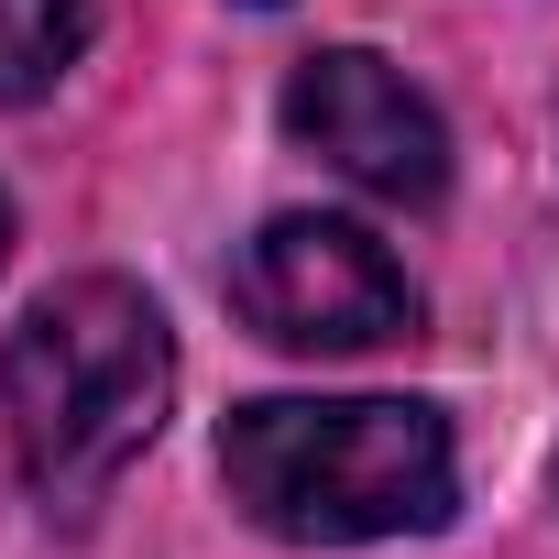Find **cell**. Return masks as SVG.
I'll list each match as a JSON object with an SVG mask.
<instances>
[{
  "label": "cell",
  "instance_id": "1",
  "mask_svg": "<svg viewBox=\"0 0 559 559\" xmlns=\"http://www.w3.org/2000/svg\"><path fill=\"white\" fill-rule=\"evenodd\" d=\"M165 406H176V341L154 297L121 274H78V286L34 297L23 330L0 341V428L56 515H88L154 450Z\"/></svg>",
  "mask_w": 559,
  "mask_h": 559
},
{
  "label": "cell",
  "instance_id": "2",
  "mask_svg": "<svg viewBox=\"0 0 559 559\" xmlns=\"http://www.w3.org/2000/svg\"><path fill=\"white\" fill-rule=\"evenodd\" d=\"M219 483L297 548L417 537L450 515V428L417 395H263L219 428Z\"/></svg>",
  "mask_w": 559,
  "mask_h": 559
},
{
  "label": "cell",
  "instance_id": "3",
  "mask_svg": "<svg viewBox=\"0 0 559 559\" xmlns=\"http://www.w3.org/2000/svg\"><path fill=\"white\" fill-rule=\"evenodd\" d=\"M230 308L274 341V352H384L417 330V286L406 263L352 230V219H319V209H286L263 219L230 263Z\"/></svg>",
  "mask_w": 559,
  "mask_h": 559
},
{
  "label": "cell",
  "instance_id": "4",
  "mask_svg": "<svg viewBox=\"0 0 559 559\" xmlns=\"http://www.w3.org/2000/svg\"><path fill=\"white\" fill-rule=\"evenodd\" d=\"M286 132H297L319 165H341L352 187L395 198V209H428V198L450 187V132H439V110H428L384 56H362V45H330V56H308V67L286 78Z\"/></svg>",
  "mask_w": 559,
  "mask_h": 559
},
{
  "label": "cell",
  "instance_id": "5",
  "mask_svg": "<svg viewBox=\"0 0 559 559\" xmlns=\"http://www.w3.org/2000/svg\"><path fill=\"white\" fill-rule=\"evenodd\" d=\"M88 45V0H0V110L45 99Z\"/></svg>",
  "mask_w": 559,
  "mask_h": 559
},
{
  "label": "cell",
  "instance_id": "6",
  "mask_svg": "<svg viewBox=\"0 0 559 559\" xmlns=\"http://www.w3.org/2000/svg\"><path fill=\"white\" fill-rule=\"evenodd\" d=\"M0 263H12V198H0Z\"/></svg>",
  "mask_w": 559,
  "mask_h": 559
}]
</instances>
